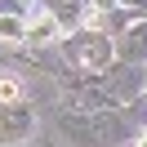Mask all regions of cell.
<instances>
[{
  "label": "cell",
  "instance_id": "6da1fadb",
  "mask_svg": "<svg viewBox=\"0 0 147 147\" xmlns=\"http://www.w3.org/2000/svg\"><path fill=\"white\" fill-rule=\"evenodd\" d=\"M67 58H71L80 71H102L111 58V45L102 31H85V36H71L67 40Z\"/></svg>",
  "mask_w": 147,
  "mask_h": 147
},
{
  "label": "cell",
  "instance_id": "7a4b0ae2",
  "mask_svg": "<svg viewBox=\"0 0 147 147\" xmlns=\"http://www.w3.org/2000/svg\"><path fill=\"white\" fill-rule=\"evenodd\" d=\"M31 125H36L31 107H22V102H0V143H27Z\"/></svg>",
  "mask_w": 147,
  "mask_h": 147
},
{
  "label": "cell",
  "instance_id": "3957f363",
  "mask_svg": "<svg viewBox=\"0 0 147 147\" xmlns=\"http://www.w3.org/2000/svg\"><path fill=\"white\" fill-rule=\"evenodd\" d=\"M116 54L125 58V63H138V58H147V27H134L125 40L116 45Z\"/></svg>",
  "mask_w": 147,
  "mask_h": 147
},
{
  "label": "cell",
  "instance_id": "277c9868",
  "mask_svg": "<svg viewBox=\"0 0 147 147\" xmlns=\"http://www.w3.org/2000/svg\"><path fill=\"white\" fill-rule=\"evenodd\" d=\"M54 36H58V22L49 18V13H40V18L27 27V40H36V45H40V40H54Z\"/></svg>",
  "mask_w": 147,
  "mask_h": 147
},
{
  "label": "cell",
  "instance_id": "5b68a950",
  "mask_svg": "<svg viewBox=\"0 0 147 147\" xmlns=\"http://www.w3.org/2000/svg\"><path fill=\"white\" fill-rule=\"evenodd\" d=\"M18 98H22V80L5 76V80H0V102H18Z\"/></svg>",
  "mask_w": 147,
  "mask_h": 147
},
{
  "label": "cell",
  "instance_id": "8992f818",
  "mask_svg": "<svg viewBox=\"0 0 147 147\" xmlns=\"http://www.w3.org/2000/svg\"><path fill=\"white\" fill-rule=\"evenodd\" d=\"M0 40H9V45L22 40V22L18 18H0Z\"/></svg>",
  "mask_w": 147,
  "mask_h": 147
},
{
  "label": "cell",
  "instance_id": "52a82bcc",
  "mask_svg": "<svg viewBox=\"0 0 147 147\" xmlns=\"http://www.w3.org/2000/svg\"><path fill=\"white\" fill-rule=\"evenodd\" d=\"M138 147H147V129H143V134H138Z\"/></svg>",
  "mask_w": 147,
  "mask_h": 147
}]
</instances>
